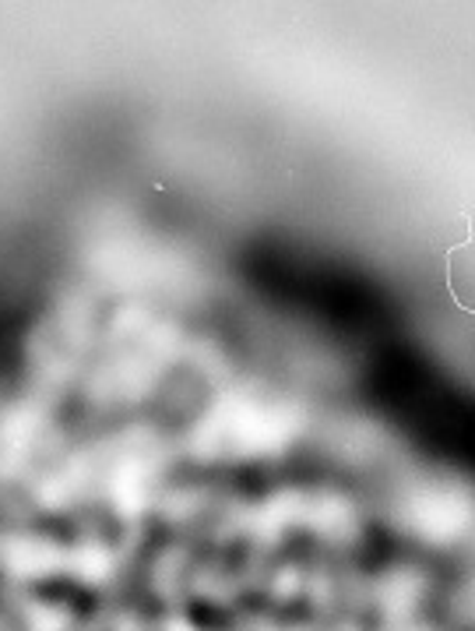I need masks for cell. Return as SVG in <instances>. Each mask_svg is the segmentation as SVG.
Returning a JSON list of instances; mask_svg holds the SVG:
<instances>
[{"label": "cell", "mask_w": 475, "mask_h": 631, "mask_svg": "<svg viewBox=\"0 0 475 631\" xmlns=\"http://www.w3.org/2000/svg\"><path fill=\"white\" fill-rule=\"evenodd\" d=\"M64 628V621H60L53 610H36L32 614V631H60Z\"/></svg>", "instance_id": "cell-3"}, {"label": "cell", "mask_w": 475, "mask_h": 631, "mask_svg": "<svg viewBox=\"0 0 475 631\" xmlns=\"http://www.w3.org/2000/svg\"><path fill=\"white\" fill-rule=\"evenodd\" d=\"M60 564V554L53 551L50 543H39V540H18L8 547V568L14 575H47Z\"/></svg>", "instance_id": "cell-1"}, {"label": "cell", "mask_w": 475, "mask_h": 631, "mask_svg": "<svg viewBox=\"0 0 475 631\" xmlns=\"http://www.w3.org/2000/svg\"><path fill=\"white\" fill-rule=\"evenodd\" d=\"M71 572L81 582H102L110 575V554L102 547H78L71 558Z\"/></svg>", "instance_id": "cell-2"}]
</instances>
